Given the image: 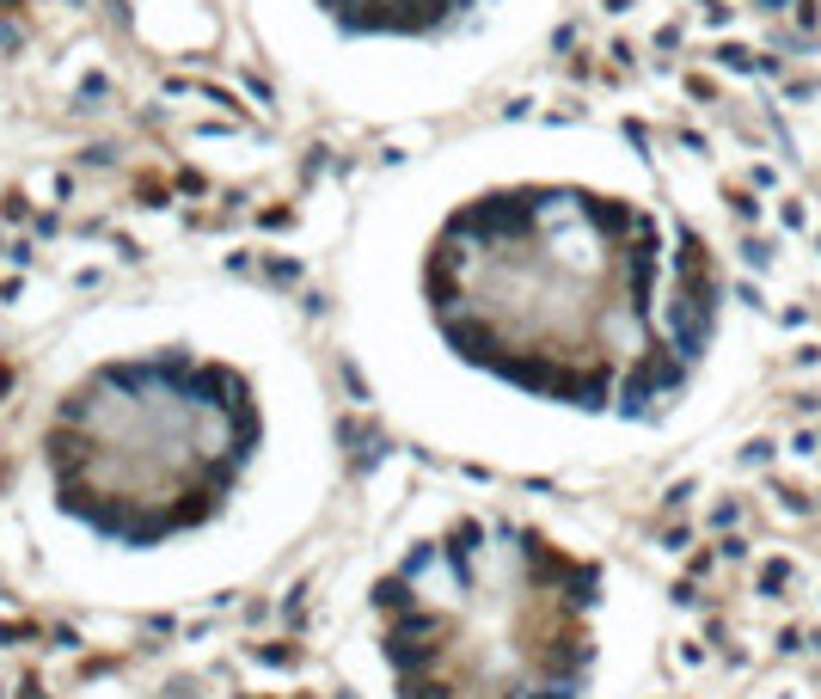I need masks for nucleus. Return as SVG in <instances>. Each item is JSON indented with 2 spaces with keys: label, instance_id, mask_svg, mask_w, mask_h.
Listing matches in <instances>:
<instances>
[{
  "label": "nucleus",
  "instance_id": "nucleus-6",
  "mask_svg": "<svg viewBox=\"0 0 821 699\" xmlns=\"http://www.w3.org/2000/svg\"><path fill=\"white\" fill-rule=\"evenodd\" d=\"M804 197H809V228H816V246H821V105L809 110V129H804Z\"/></svg>",
  "mask_w": 821,
  "mask_h": 699
},
{
  "label": "nucleus",
  "instance_id": "nucleus-2",
  "mask_svg": "<svg viewBox=\"0 0 821 699\" xmlns=\"http://www.w3.org/2000/svg\"><path fill=\"white\" fill-rule=\"evenodd\" d=\"M368 595L399 699H595L662 614V583L620 540L484 491L411 522Z\"/></svg>",
  "mask_w": 821,
  "mask_h": 699
},
{
  "label": "nucleus",
  "instance_id": "nucleus-5",
  "mask_svg": "<svg viewBox=\"0 0 821 699\" xmlns=\"http://www.w3.org/2000/svg\"><path fill=\"white\" fill-rule=\"evenodd\" d=\"M790 56H821V0H724Z\"/></svg>",
  "mask_w": 821,
  "mask_h": 699
},
{
  "label": "nucleus",
  "instance_id": "nucleus-3",
  "mask_svg": "<svg viewBox=\"0 0 821 699\" xmlns=\"http://www.w3.org/2000/svg\"><path fill=\"white\" fill-rule=\"evenodd\" d=\"M246 461V405L221 374L141 362L105 374L56 435V479L86 522L110 534L185 528Z\"/></svg>",
  "mask_w": 821,
  "mask_h": 699
},
{
  "label": "nucleus",
  "instance_id": "nucleus-1",
  "mask_svg": "<svg viewBox=\"0 0 821 699\" xmlns=\"http://www.w3.org/2000/svg\"><path fill=\"white\" fill-rule=\"evenodd\" d=\"M411 307L466 387L571 461H662L760 374L717 202L613 129L515 141L430 202Z\"/></svg>",
  "mask_w": 821,
  "mask_h": 699
},
{
  "label": "nucleus",
  "instance_id": "nucleus-4",
  "mask_svg": "<svg viewBox=\"0 0 821 699\" xmlns=\"http://www.w3.org/2000/svg\"><path fill=\"white\" fill-rule=\"evenodd\" d=\"M343 32L380 37V44H435L448 37L479 0H319Z\"/></svg>",
  "mask_w": 821,
  "mask_h": 699
}]
</instances>
